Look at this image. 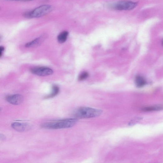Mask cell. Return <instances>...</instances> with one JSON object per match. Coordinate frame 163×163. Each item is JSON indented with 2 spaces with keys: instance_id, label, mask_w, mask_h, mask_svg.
<instances>
[{
  "instance_id": "cell-15",
  "label": "cell",
  "mask_w": 163,
  "mask_h": 163,
  "mask_svg": "<svg viewBox=\"0 0 163 163\" xmlns=\"http://www.w3.org/2000/svg\"><path fill=\"white\" fill-rule=\"evenodd\" d=\"M7 1H16L21 2H29L33 1V0H7Z\"/></svg>"
},
{
  "instance_id": "cell-13",
  "label": "cell",
  "mask_w": 163,
  "mask_h": 163,
  "mask_svg": "<svg viewBox=\"0 0 163 163\" xmlns=\"http://www.w3.org/2000/svg\"><path fill=\"white\" fill-rule=\"evenodd\" d=\"M89 74L87 72H84L81 73L78 77V80L83 81L86 79L89 76Z\"/></svg>"
},
{
  "instance_id": "cell-10",
  "label": "cell",
  "mask_w": 163,
  "mask_h": 163,
  "mask_svg": "<svg viewBox=\"0 0 163 163\" xmlns=\"http://www.w3.org/2000/svg\"><path fill=\"white\" fill-rule=\"evenodd\" d=\"M69 34L68 32L67 31H64L59 34L57 39L58 42L60 44L64 43L66 42Z\"/></svg>"
},
{
  "instance_id": "cell-12",
  "label": "cell",
  "mask_w": 163,
  "mask_h": 163,
  "mask_svg": "<svg viewBox=\"0 0 163 163\" xmlns=\"http://www.w3.org/2000/svg\"><path fill=\"white\" fill-rule=\"evenodd\" d=\"M163 109V107L161 106H155L148 107L143 108L141 111L143 112H150L152 111H158Z\"/></svg>"
},
{
  "instance_id": "cell-6",
  "label": "cell",
  "mask_w": 163,
  "mask_h": 163,
  "mask_svg": "<svg viewBox=\"0 0 163 163\" xmlns=\"http://www.w3.org/2000/svg\"><path fill=\"white\" fill-rule=\"evenodd\" d=\"M6 99L9 103L16 105L21 104L23 103L24 98L21 95L16 94L7 96Z\"/></svg>"
},
{
  "instance_id": "cell-4",
  "label": "cell",
  "mask_w": 163,
  "mask_h": 163,
  "mask_svg": "<svg viewBox=\"0 0 163 163\" xmlns=\"http://www.w3.org/2000/svg\"><path fill=\"white\" fill-rule=\"evenodd\" d=\"M137 5V3L129 1H123L112 5V8L118 10H130L134 9Z\"/></svg>"
},
{
  "instance_id": "cell-14",
  "label": "cell",
  "mask_w": 163,
  "mask_h": 163,
  "mask_svg": "<svg viewBox=\"0 0 163 163\" xmlns=\"http://www.w3.org/2000/svg\"><path fill=\"white\" fill-rule=\"evenodd\" d=\"M5 48L3 46H1L0 48V56L1 57L4 51Z\"/></svg>"
},
{
  "instance_id": "cell-3",
  "label": "cell",
  "mask_w": 163,
  "mask_h": 163,
  "mask_svg": "<svg viewBox=\"0 0 163 163\" xmlns=\"http://www.w3.org/2000/svg\"><path fill=\"white\" fill-rule=\"evenodd\" d=\"M53 7L50 5H44L40 6L26 13L24 15L28 18H37L42 17L51 12Z\"/></svg>"
},
{
  "instance_id": "cell-16",
  "label": "cell",
  "mask_w": 163,
  "mask_h": 163,
  "mask_svg": "<svg viewBox=\"0 0 163 163\" xmlns=\"http://www.w3.org/2000/svg\"><path fill=\"white\" fill-rule=\"evenodd\" d=\"M162 45H163V41H162Z\"/></svg>"
},
{
  "instance_id": "cell-1",
  "label": "cell",
  "mask_w": 163,
  "mask_h": 163,
  "mask_svg": "<svg viewBox=\"0 0 163 163\" xmlns=\"http://www.w3.org/2000/svg\"><path fill=\"white\" fill-rule=\"evenodd\" d=\"M77 121L76 118H69L45 122L41 125L42 128L48 129H60L71 128Z\"/></svg>"
},
{
  "instance_id": "cell-7",
  "label": "cell",
  "mask_w": 163,
  "mask_h": 163,
  "mask_svg": "<svg viewBox=\"0 0 163 163\" xmlns=\"http://www.w3.org/2000/svg\"><path fill=\"white\" fill-rule=\"evenodd\" d=\"M11 127L15 130L20 132L28 130L29 128V125L19 122H13L11 124Z\"/></svg>"
},
{
  "instance_id": "cell-8",
  "label": "cell",
  "mask_w": 163,
  "mask_h": 163,
  "mask_svg": "<svg viewBox=\"0 0 163 163\" xmlns=\"http://www.w3.org/2000/svg\"><path fill=\"white\" fill-rule=\"evenodd\" d=\"M45 39V37L44 36L39 37L32 40V41L26 44L25 45V47L27 48L37 47L42 44Z\"/></svg>"
},
{
  "instance_id": "cell-5",
  "label": "cell",
  "mask_w": 163,
  "mask_h": 163,
  "mask_svg": "<svg viewBox=\"0 0 163 163\" xmlns=\"http://www.w3.org/2000/svg\"><path fill=\"white\" fill-rule=\"evenodd\" d=\"M30 71L33 74L39 76H48L53 73L52 69L45 67H34L31 69Z\"/></svg>"
},
{
  "instance_id": "cell-11",
  "label": "cell",
  "mask_w": 163,
  "mask_h": 163,
  "mask_svg": "<svg viewBox=\"0 0 163 163\" xmlns=\"http://www.w3.org/2000/svg\"><path fill=\"white\" fill-rule=\"evenodd\" d=\"M59 87L55 85L53 86L52 87V91L51 93L49 95L46 96L45 98L48 99L53 98L56 96L59 93Z\"/></svg>"
},
{
  "instance_id": "cell-2",
  "label": "cell",
  "mask_w": 163,
  "mask_h": 163,
  "mask_svg": "<svg viewBox=\"0 0 163 163\" xmlns=\"http://www.w3.org/2000/svg\"><path fill=\"white\" fill-rule=\"evenodd\" d=\"M102 113L101 110L89 107H82L76 110L74 115L76 118H87L98 117Z\"/></svg>"
},
{
  "instance_id": "cell-9",
  "label": "cell",
  "mask_w": 163,
  "mask_h": 163,
  "mask_svg": "<svg viewBox=\"0 0 163 163\" xmlns=\"http://www.w3.org/2000/svg\"><path fill=\"white\" fill-rule=\"evenodd\" d=\"M135 83L138 87H141L145 86L146 84V81L142 76L138 75L135 78Z\"/></svg>"
}]
</instances>
